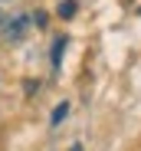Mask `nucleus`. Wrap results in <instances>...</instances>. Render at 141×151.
Instances as JSON below:
<instances>
[{
  "label": "nucleus",
  "mask_w": 141,
  "mask_h": 151,
  "mask_svg": "<svg viewBox=\"0 0 141 151\" xmlns=\"http://www.w3.org/2000/svg\"><path fill=\"white\" fill-rule=\"evenodd\" d=\"M30 23H33V17H26V13H16V17L4 20V40H7V43H23Z\"/></svg>",
  "instance_id": "1"
},
{
  "label": "nucleus",
  "mask_w": 141,
  "mask_h": 151,
  "mask_svg": "<svg viewBox=\"0 0 141 151\" xmlns=\"http://www.w3.org/2000/svg\"><path fill=\"white\" fill-rule=\"evenodd\" d=\"M66 46H69V36H56V40H53V49H49L53 72H59V66H62V53H66Z\"/></svg>",
  "instance_id": "2"
},
{
  "label": "nucleus",
  "mask_w": 141,
  "mask_h": 151,
  "mask_svg": "<svg viewBox=\"0 0 141 151\" xmlns=\"http://www.w3.org/2000/svg\"><path fill=\"white\" fill-rule=\"evenodd\" d=\"M76 13H79V0H59V7H56L59 20H72Z\"/></svg>",
  "instance_id": "3"
},
{
  "label": "nucleus",
  "mask_w": 141,
  "mask_h": 151,
  "mask_svg": "<svg viewBox=\"0 0 141 151\" xmlns=\"http://www.w3.org/2000/svg\"><path fill=\"white\" fill-rule=\"evenodd\" d=\"M66 115H69V102H59L53 109V115H49V128H59V125L66 122Z\"/></svg>",
  "instance_id": "4"
},
{
  "label": "nucleus",
  "mask_w": 141,
  "mask_h": 151,
  "mask_svg": "<svg viewBox=\"0 0 141 151\" xmlns=\"http://www.w3.org/2000/svg\"><path fill=\"white\" fill-rule=\"evenodd\" d=\"M33 27L36 30H46V27H49V13H46V10H33Z\"/></svg>",
  "instance_id": "5"
},
{
  "label": "nucleus",
  "mask_w": 141,
  "mask_h": 151,
  "mask_svg": "<svg viewBox=\"0 0 141 151\" xmlns=\"http://www.w3.org/2000/svg\"><path fill=\"white\" fill-rule=\"evenodd\" d=\"M23 89H26V95H33V92L39 89V82H33V79H26V82H23Z\"/></svg>",
  "instance_id": "6"
},
{
  "label": "nucleus",
  "mask_w": 141,
  "mask_h": 151,
  "mask_svg": "<svg viewBox=\"0 0 141 151\" xmlns=\"http://www.w3.org/2000/svg\"><path fill=\"white\" fill-rule=\"evenodd\" d=\"M69 151H82V145H72V148H69Z\"/></svg>",
  "instance_id": "7"
},
{
  "label": "nucleus",
  "mask_w": 141,
  "mask_h": 151,
  "mask_svg": "<svg viewBox=\"0 0 141 151\" xmlns=\"http://www.w3.org/2000/svg\"><path fill=\"white\" fill-rule=\"evenodd\" d=\"M0 23H4V13H0Z\"/></svg>",
  "instance_id": "8"
},
{
  "label": "nucleus",
  "mask_w": 141,
  "mask_h": 151,
  "mask_svg": "<svg viewBox=\"0 0 141 151\" xmlns=\"http://www.w3.org/2000/svg\"><path fill=\"white\" fill-rule=\"evenodd\" d=\"M0 4H7V0H0Z\"/></svg>",
  "instance_id": "9"
}]
</instances>
